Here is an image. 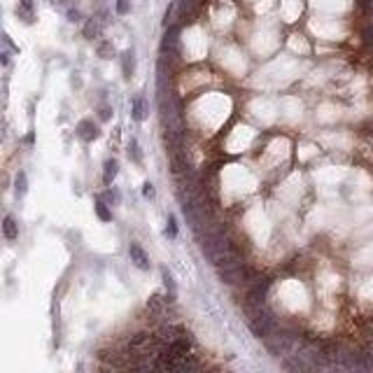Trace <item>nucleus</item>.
<instances>
[{"instance_id": "nucleus-8", "label": "nucleus", "mask_w": 373, "mask_h": 373, "mask_svg": "<svg viewBox=\"0 0 373 373\" xmlns=\"http://www.w3.org/2000/svg\"><path fill=\"white\" fill-rule=\"evenodd\" d=\"M3 233H5L7 240H14V238L19 236V227H16V222H14V217L12 215H7L5 219H3Z\"/></svg>"}, {"instance_id": "nucleus-13", "label": "nucleus", "mask_w": 373, "mask_h": 373, "mask_svg": "<svg viewBox=\"0 0 373 373\" xmlns=\"http://www.w3.org/2000/svg\"><path fill=\"white\" fill-rule=\"evenodd\" d=\"M161 280H163V285H166L168 294L173 296V294H175V289H177V287H175V277H173V273L168 271L166 266H161Z\"/></svg>"}, {"instance_id": "nucleus-19", "label": "nucleus", "mask_w": 373, "mask_h": 373, "mask_svg": "<svg viewBox=\"0 0 373 373\" xmlns=\"http://www.w3.org/2000/svg\"><path fill=\"white\" fill-rule=\"evenodd\" d=\"M166 238H177V222H175V217L168 215V222H166Z\"/></svg>"}, {"instance_id": "nucleus-3", "label": "nucleus", "mask_w": 373, "mask_h": 373, "mask_svg": "<svg viewBox=\"0 0 373 373\" xmlns=\"http://www.w3.org/2000/svg\"><path fill=\"white\" fill-rule=\"evenodd\" d=\"M147 310H150L152 318H168V299L161 296V294H154L147 301Z\"/></svg>"}, {"instance_id": "nucleus-15", "label": "nucleus", "mask_w": 373, "mask_h": 373, "mask_svg": "<svg viewBox=\"0 0 373 373\" xmlns=\"http://www.w3.org/2000/svg\"><path fill=\"white\" fill-rule=\"evenodd\" d=\"M98 56H101V59H112V56H115V45L107 40H101L98 42Z\"/></svg>"}, {"instance_id": "nucleus-18", "label": "nucleus", "mask_w": 373, "mask_h": 373, "mask_svg": "<svg viewBox=\"0 0 373 373\" xmlns=\"http://www.w3.org/2000/svg\"><path fill=\"white\" fill-rule=\"evenodd\" d=\"M362 40L366 42L368 47H373V21H368V24L362 28Z\"/></svg>"}, {"instance_id": "nucleus-9", "label": "nucleus", "mask_w": 373, "mask_h": 373, "mask_svg": "<svg viewBox=\"0 0 373 373\" xmlns=\"http://www.w3.org/2000/svg\"><path fill=\"white\" fill-rule=\"evenodd\" d=\"M117 173H119V163H117L115 159H107L105 166H103V182L110 184V182L117 177Z\"/></svg>"}, {"instance_id": "nucleus-12", "label": "nucleus", "mask_w": 373, "mask_h": 373, "mask_svg": "<svg viewBox=\"0 0 373 373\" xmlns=\"http://www.w3.org/2000/svg\"><path fill=\"white\" fill-rule=\"evenodd\" d=\"M101 35V21L98 19H89L84 26V38L86 40H94V38Z\"/></svg>"}, {"instance_id": "nucleus-23", "label": "nucleus", "mask_w": 373, "mask_h": 373, "mask_svg": "<svg viewBox=\"0 0 373 373\" xmlns=\"http://www.w3.org/2000/svg\"><path fill=\"white\" fill-rule=\"evenodd\" d=\"M72 3H75V0H54L56 7H68V5H72ZM68 10H70V7H68Z\"/></svg>"}, {"instance_id": "nucleus-10", "label": "nucleus", "mask_w": 373, "mask_h": 373, "mask_svg": "<svg viewBox=\"0 0 373 373\" xmlns=\"http://www.w3.org/2000/svg\"><path fill=\"white\" fill-rule=\"evenodd\" d=\"M94 208H96V212H98V217H101V222H112V210L107 208V203L103 201L101 196L94 201Z\"/></svg>"}, {"instance_id": "nucleus-17", "label": "nucleus", "mask_w": 373, "mask_h": 373, "mask_svg": "<svg viewBox=\"0 0 373 373\" xmlns=\"http://www.w3.org/2000/svg\"><path fill=\"white\" fill-rule=\"evenodd\" d=\"M128 157H133V161L140 166L142 163V154H140V147H138V140H131V145H128Z\"/></svg>"}, {"instance_id": "nucleus-16", "label": "nucleus", "mask_w": 373, "mask_h": 373, "mask_svg": "<svg viewBox=\"0 0 373 373\" xmlns=\"http://www.w3.org/2000/svg\"><path fill=\"white\" fill-rule=\"evenodd\" d=\"M101 198H103V201H107L110 206H117V203H119V189H117V186H110V189H107Z\"/></svg>"}, {"instance_id": "nucleus-6", "label": "nucleus", "mask_w": 373, "mask_h": 373, "mask_svg": "<svg viewBox=\"0 0 373 373\" xmlns=\"http://www.w3.org/2000/svg\"><path fill=\"white\" fill-rule=\"evenodd\" d=\"M131 117L136 121H142L147 117V103H145V98H142V96L133 98V103H131Z\"/></svg>"}, {"instance_id": "nucleus-2", "label": "nucleus", "mask_w": 373, "mask_h": 373, "mask_svg": "<svg viewBox=\"0 0 373 373\" xmlns=\"http://www.w3.org/2000/svg\"><path fill=\"white\" fill-rule=\"evenodd\" d=\"M277 327H280V322H277V318L268 310V308H264V310H259L257 315L250 318V331H252L257 338H268Z\"/></svg>"}, {"instance_id": "nucleus-7", "label": "nucleus", "mask_w": 373, "mask_h": 373, "mask_svg": "<svg viewBox=\"0 0 373 373\" xmlns=\"http://www.w3.org/2000/svg\"><path fill=\"white\" fill-rule=\"evenodd\" d=\"M133 68H136L133 51H124V54H121V70H124V77H126V80L133 77Z\"/></svg>"}, {"instance_id": "nucleus-1", "label": "nucleus", "mask_w": 373, "mask_h": 373, "mask_svg": "<svg viewBox=\"0 0 373 373\" xmlns=\"http://www.w3.org/2000/svg\"><path fill=\"white\" fill-rule=\"evenodd\" d=\"M303 341L306 338H303V333L299 329H287V327H277L271 336L264 338L266 350L273 357H280V359H287L289 355H294L303 345Z\"/></svg>"}, {"instance_id": "nucleus-22", "label": "nucleus", "mask_w": 373, "mask_h": 373, "mask_svg": "<svg viewBox=\"0 0 373 373\" xmlns=\"http://www.w3.org/2000/svg\"><path fill=\"white\" fill-rule=\"evenodd\" d=\"M110 117H112V110H110V107H101V119L107 121Z\"/></svg>"}, {"instance_id": "nucleus-24", "label": "nucleus", "mask_w": 373, "mask_h": 373, "mask_svg": "<svg viewBox=\"0 0 373 373\" xmlns=\"http://www.w3.org/2000/svg\"><path fill=\"white\" fill-rule=\"evenodd\" d=\"M68 21H80V12H77V10H68Z\"/></svg>"}, {"instance_id": "nucleus-20", "label": "nucleus", "mask_w": 373, "mask_h": 373, "mask_svg": "<svg viewBox=\"0 0 373 373\" xmlns=\"http://www.w3.org/2000/svg\"><path fill=\"white\" fill-rule=\"evenodd\" d=\"M128 10H131V3L128 0H117V14H128Z\"/></svg>"}, {"instance_id": "nucleus-21", "label": "nucleus", "mask_w": 373, "mask_h": 373, "mask_svg": "<svg viewBox=\"0 0 373 373\" xmlns=\"http://www.w3.org/2000/svg\"><path fill=\"white\" fill-rule=\"evenodd\" d=\"M142 196H145V198H152V196H154V186H152L150 182H145V184H142Z\"/></svg>"}, {"instance_id": "nucleus-4", "label": "nucleus", "mask_w": 373, "mask_h": 373, "mask_svg": "<svg viewBox=\"0 0 373 373\" xmlns=\"http://www.w3.org/2000/svg\"><path fill=\"white\" fill-rule=\"evenodd\" d=\"M128 254H131V262L136 264L140 271H147V268H150V257H147L145 250H142L138 243H131V245H128Z\"/></svg>"}, {"instance_id": "nucleus-5", "label": "nucleus", "mask_w": 373, "mask_h": 373, "mask_svg": "<svg viewBox=\"0 0 373 373\" xmlns=\"http://www.w3.org/2000/svg\"><path fill=\"white\" fill-rule=\"evenodd\" d=\"M77 136H80L84 142L96 140V138H98V126L91 119H82L80 124H77Z\"/></svg>"}, {"instance_id": "nucleus-14", "label": "nucleus", "mask_w": 373, "mask_h": 373, "mask_svg": "<svg viewBox=\"0 0 373 373\" xmlns=\"http://www.w3.org/2000/svg\"><path fill=\"white\" fill-rule=\"evenodd\" d=\"M14 192H16V196H26V192H28V177H26V173H19V175H16Z\"/></svg>"}, {"instance_id": "nucleus-11", "label": "nucleus", "mask_w": 373, "mask_h": 373, "mask_svg": "<svg viewBox=\"0 0 373 373\" xmlns=\"http://www.w3.org/2000/svg\"><path fill=\"white\" fill-rule=\"evenodd\" d=\"M16 14H19L26 24H33V0H21V5H19V10H16Z\"/></svg>"}]
</instances>
